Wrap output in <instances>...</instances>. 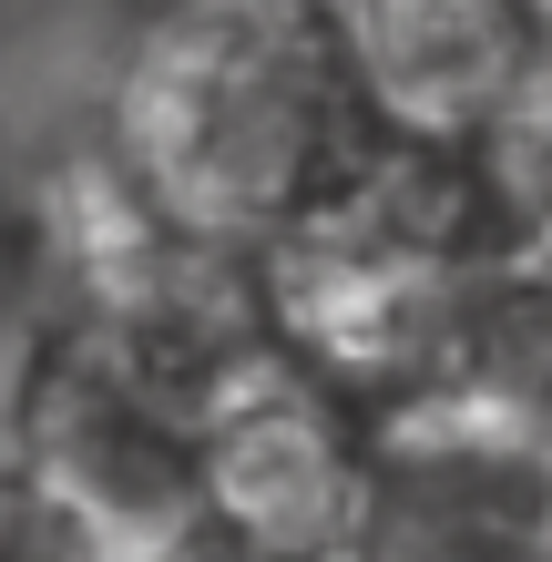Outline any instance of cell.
Here are the masks:
<instances>
[{
	"instance_id": "1",
	"label": "cell",
	"mask_w": 552,
	"mask_h": 562,
	"mask_svg": "<svg viewBox=\"0 0 552 562\" xmlns=\"http://www.w3.org/2000/svg\"><path fill=\"white\" fill-rule=\"evenodd\" d=\"M103 123L184 236L277 246L388 144L338 0H134Z\"/></svg>"
},
{
	"instance_id": "2",
	"label": "cell",
	"mask_w": 552,
	"mask_h": 562,
	"mask_svg": "<svg viewBox=\"0 0 552 562\" xmlns=\"http://www.w3.org/2000/svg\"><path fill=\"white\" fill-rule=\"evenodd\" d=\"M0 440H11L31 481H52L134 562H194L205 379L154 358L134 327L61 307V296H31L11 379H0Z\"/></svg>"
},
{
	"instance_id": "3",
	"label": "cell",
	"mask_w": 552,
	"mask_h": 562,
	"mask_svg": "<svg viewBox=\"0 0 552 562\" xmlns=\"http://www.w3.org/2000/svg\"><path fill=\"white\" fill-rule=\"evenodd\" d=\"M369 460L379 409L267 338L205 389L194 562H348L369 512Z\"/></svg>"
},
{
	"instance_id": "4",
	"label": "cell",
	"mask_w": 552,
	"mask_h": 562,
	"mask_svg": "<svg viewBox=\"0 0 552 562\" xmlns=\"http://www.w3.org/2000/svg\"><path fill=\"white\" fill-rule=\"evenodd\" d=\"M256 277H267L277 348H297L317 379H338L348 400H369L388 419V409L430 400L450 296H461L471 267H440L430 246L388 236L359 205H317L277 246H256Z\"/></svg>"
},
{
	"instance_id": "5",
	"label": "cell",
	"mask_w": 552,
	"mask_h": 562,
	"mask_svg": "<svg viewBox=\"0 0 552 562\" xmlns=\"http://www.w3.org/2000/svg\"><path fill=\"white\" fill-rule=\"evenodd\" d=\"M348 562H552V450L450 400L388 409Z\"/></svg>"
},
{
	"instance_id": "6",
	"label": "cell",
	"mask_w": 552,
	"mask_h": 562,
	"mask_svg": "<svg viewBox=\"0 0 552 562\" xmlns=\"http://www.w3.org/2000/svg\"><path fill=\"white\" fill-rule=\"evenodd\" d=\"M388 134H502L552 82V0H338Z\"/></svg>"
},
{
	"instance_id": "7",
	"label": "cell",
	"mask_w": 552,
	"mask_h": 562,
	"mask_svg": "<svg viewBox=\"0 0 552 562\" xmlns=\"http://www.w3.org/2000/svg\"><path fill=\"white\" fill-rule=\"evenodd\" d=\"M430 400L481 409L552 450V246H511L461 277Z\"/></svg>"
},
{
	"instance_id": "8",
	"label": "cell",
	"mask_w": 552,
	"mask_h": 562,
	"mask_svg": "<svg viewBox=\"0 0 552 562\" xmlns=\"http://www.w3.org/2000/svg\"><path fill=\"white\" fill-rule=\"evenodd\" d=\"M0 562H134V552L113 532H92L52 481H31L21 460L0 450Z\"/></svg>"
},
{
	"instance_id": "9",
	"label": "cell",
	"mask_w": 552,
	"mask_h": 562,
	"mask_svg": "<svg viewBox=\"0 0 552 562\" xmlns=\"http://www.w3.org/2000/svg\"><path fill=\"white\" fill-rule=\"evenodd\" d=\"M0 450H11V440H0Z\"/></svg>"
}]
</instances>
